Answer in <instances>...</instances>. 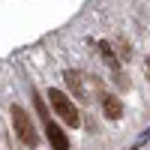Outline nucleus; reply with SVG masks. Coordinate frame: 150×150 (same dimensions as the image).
<instances>
[{
	"mask_svg": "<svg viewBox=\"0 0 150 150\" xmlns=\"http://www.w3.org/2000/svg\"><path fill=\"white\" fill-rule=\"evenodd\" d=\"M48 102H51V108L57 111V117L66 123V126H78L81 123V114H78V108H75V102L72 99L63 93V90H57V87H51V90H48Z\"/></svg>",
	"mask_w": 150,
	"mask_h": 150,
	"instance_id": "f257e3e1",
	"label": "nucleus"
},
{
	"mask_svg": "<svg viewBox=\"0 0 150 150\" xmlns=\"http://www.w3.org/2000/svg\"><path fill=\"white\" fill-rule=\"evenodd\" d=\"M12 126H15L18 138L27 144V147H36V144H39V135H36V129H33V120H30V114H27L21 105H12Z\"/></svg>",
	"mask_w": 150,
	"mask_h": 150,
	"instance_id": "f03ea898",
	"label": "nucleus"
},
{
	"mask_svg": "<svg viewBox=\"0 0 150 150\" xmlns=\"http://www.w3.org/2000/svg\"><path fill=\"white\" fill-rule=\"evenodd\" d=\"M63 78H66L69 90H72L75 96H78V99H90V90H87V78H84V75H81L78 69H69V72L63 75Z\"/></svg>",
	"mask_w": 150,
	"mask_h": 150,
	"instance_id": "7ed1b4c3",
	"label": "nucleus"
},
{
	"mask_svg": "<svg viewBox=\"0 0 150 150\" xmlns=\"http://www.w3.org/2000/svg\"><path fill=\"white\" fill-rule=\"evenodd\" d=\"M42 126H45V135H48V141H51V147H54V150H69V138H66V132L60 129L54 120L42 123Z\"/></svg>",
	"mask_w": 150,
	"mask_h": 150,
	"instance_id": "20e7f679",
	"label": "nucleus"
},
{
	"mask_svg": "<svg viewBox=\"0 0 150 150\" xmlns=\"http://www.w3.org/2000/svg\"><path fill=\"white\" fill-rule=\"evenodd\" d=\"M102 111H105V117H108V120H117V117L123 114V105H120V99H117V96H111V93H108V96H102Z\"/></svg>",
	"mask_w": 150,
	"mask_h": 150,
	"instance_id": "39448f33",
	"label": "nucleus"
},
{
	"mask_svg": "<svg viewBox=\"0 0 150 150\" xmlns=\"http://www.w3.org/2000/svg\"><path fill=\"white\" fill-rule=\"evenodd\" d=\"M33 108H36V114L42 117V123H48V105L42 102V96H39V93H33Z\"/></svg>",
	"mask_w": 150,
	"mask_h": 150,
	"instance_id": "423d86ee",
	"label": "nucleus"
},
{
	"mask_svg": "<svg viewBox=\"0 0 150 150\" xmlns=\"http://www.w3.org/2000/svg\"><path fill=\"white\" fill-rule=\"evenodd\" d=\"M99 51H102V57H105V63H108V66H117V57H114V51H111V45H108V42H99Z\"/></svg>",
	"mask_w": 150,
	"mask_h": 150,
	"instance_id": "0eeeda50",
	"label": "nucleus"
},
{
	"mask_svg": "<svg viewBox=\"0 0 150 150\" xmlns=\"http://www.w3.org/2000/svg\"><path fill=\"white\" fill-rule=\"evenodd\" d=\"M144 69H147V75H150V57H147V60H144Z\"/></svg>",
	"mask_w": 150,
	"mask_h": 150,
	"instance_id": "6e6552de",
	"label": "nucleus"
}]
</instances>
